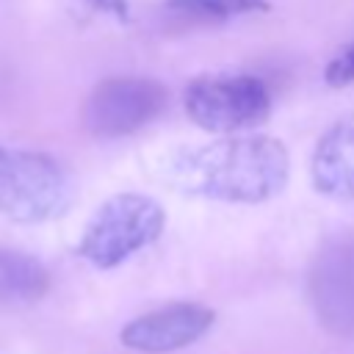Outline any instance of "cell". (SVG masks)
Returning <instances> with one entry per match:
<instances>
[{
    "label": "cell",
    "mask_w": 354,
    "mask_h": 354,
    "mask_svg": "<svg viewBox=\"0 0 354 354\" xmlns=\"http://www.w3.org/2000/svg\"><path fill=\"white\" fill-rule=\"evenodd\" d=\"M288 174V149L271 136H241L180 149L166 163V177L180 194L238 205H257L277 196Z\"/></svg>",
    "instance_id": "1"
},
{
    "label": "cell",
    "mask_w": 354,
    "mask_h": 354,
    "mask_svg": "<svg viewBox=\"0 0 354 354\" xmlns=\"http://www.w3.org/2000/svg\"><path fill=\"white\" fill-rule=\"evenodd\" d=\"M75 199L69 171L44 152L0 144V213L19 224L58 218Z\"/></svg>",
    "instance_id": "2"
},
{
    "label": "cell",
    "mask_w": 354,
    "mask_h": 354,
    "mask_svg": "<svg viewBox=\"0 0 354 354\" xmlns=\"http://www.w3.org/2000/svg\"><path fill=\"white\" fill-rule=\"evenodd\" d=\"M166 213L147 194H116L105 199L83 227L77 254L97 268H116L138 249L155 243L163 232Z\"/></svg>",
    "instance_id": "3"
},
{
    "label": "cell",
    "mask_w": 354,
    "mask_h": 354,
    "mask_svg": "<svg viewBox=\"0 0 354 354\" xmlns=\"http://www.w3.org/2000/svg\"><path fill=\"white\" fill-rule=\"evenodd\" d=\"M191 122L210 133L257 124L271 111V91L254 75H205L185 88Z\"/></svg>",
    "instance_id": "4"
},
{
    "label": "cell",
    "mask_w": 354,
    "mask_h": 354,
    "mask_svg": "<svg viewBox=\"0 0 354 354\" xmlns=\"http://www.w3.org/2000/svg\"><path fill=\"white\" fill-rule=\"evenodd\" d=\"M169 91L152 77H108L97 83L83 105V124L97 138H122L163 113Z\"/></svg>",
    "instance_id": "5"
},
{
    "label": "cell",
    "mask_w": 354,
    "mask_h": 354,
    "mask_svg": "<svg viewBox=\"0 0 354 354\" xmlns=\"http://www.w3.org/2000/svg\"><path fill=\"white\" fill-rule=\"evenodd\" d=\"M310 301L326 332L354 337V232H337L315 252L310 266Z\"/></svg>",
    "instance_id": "6"
},
{
    "label": "cell",
    "mask_w": 354,
    "mask_h": 354,
    "mask_svg": "<svg viewBox=\"0 0 354 354\" xmlns=\"http://www.w3.org/2000/svg\"><path fill=\"white\" fill-rule=\"evenodd\" d=\"M216 321V313L205 304H191V301H177L152 313H144L133 318L122 332L119 340L144 354H169L177 348L191 346L199 340Z\"/></svg>",
    "instance_id": "7"
},
{
    "label": "cell",
    "mask_w": 354,
    "mask_h": 354,
    "mask_svg": "<svg viewBox=\"0 0 354 354\" xmlns=\"http://www.w3.org/2000/svg\"><path fill=\"white\" fill-rule=\"evenodd\" d=\"M313 185L332 199H354V113L340 116L315 144Z\"/></svg>",
    "instance_id": "8"
},
{
    "label": "cell",
    "mask_w": 354,
    "mask_h": 354,
    "mask_svg": "<svg viewBox=\"0 0 354 354\" xmlns=\"http://www.w3.org/2000/svg\"><path fill=\"white\" fill-rule=\"evenodd\" d=\"M50 290L47 268L19 249H0V307H25Z\"/></svg>",
    "instance_id": "9"
},
{
    "label": "cell",
    "mask_w": 354,
    "mask_h": 354,
    "mask_svg": "<svg viewBox=\"0 0 354 354\" xmlns=\"http://www.w3.org/2000/svg\"><path fill=\"white\" fill-rule=\"evenodd\" d=\"M166 8L188 19H230L249 11H268V0H166Z\"/></svg>",
    "instance_id": "10"
},
{
    "label": "cell",
    "mask_w": 354,
    "mask_h": 354,
    "mask_svg": "<svg viewBox=\"0 0 354 354\" xmlns=\"http://www.w3.org/2000/svg\"><path fill=\"white\" fill-rule=\"evenodd\" d=\"M326 83L332 88H340V86H348L354 83V44L340 50L329 64H326V72H324Z\"/></svg>",
    "instance_id": "11"
},
{
    "label": "cell",
    "mask_w": 354,
    "mask_h": 354,
    "mask_svg": "<svg viewBox=\"0 0 354 354\" xmlns=\"http://www.w3.org/2000/svg\"><path fill=\"white\" fill-rule=\"evenodd\" d=\"M91 6L94 8H100V11H108V14H113L116 19H130V3L127 0H91Z\"/></svg>",
    "instance_id": "12"
}]
</instances>
